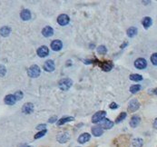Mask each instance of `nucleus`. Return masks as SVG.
Instances as JSON below:
<instances>
[{"mask_svg": "<svg viewBox=\"0 0 157 147\" xmlns=\"http://www.w3.org/2000/svg\"><path fill=\"white\" fill-rule=\"evenodd\" d=\"M72 85H73V81L70 78H64L60 80L58 86L62 91H67L72 86Z\"/></svg>", "mask_w": 157, "mask_h": 147, "instance_id": "f257e3e1", "label": "nucleus"}, {"mask_svg": "<svg viewBox=\"0 0 157 147\" xmlns=\"http://www.w3.org/2000/svg\"><path fill=\"white\" fill-rule=\"evenodd\" d=\"M27 75L29 77H32V78H36L40 76V68L38 66L36 65H33L31 66L28 70H27Z\"/></svg>", "mask_w": 157, "mask_h": 147, "instance_id": "f03ea898", "label": "nucleus"}, {"mask_svg": "<svg viewBox=\"0 0 157 147\" xmlns=\"http://www.w3.org/2000/svg\"><path fill=\"white\" fill-rule=\"evenodd\" d=\"M106 111H99L93 114V116L92 117V122L93 123H99L102 120L106 118Z\"/></svg>", "mask_w": 157, "mask_h": 147, "instance_id": "7ed1b4c3", "label": "nucleus"}, {"mask_svg": "<svg viewBox=\"0 0 157 147\" xmlns=\"http://www.w3.org/2000/svg\"><path fill=\"white\" fill-rule=\"evenodd\" d=\"M70 139V134L69 133L67 132H63V133H60L57 137H56V140L60 143H67Z\"/></svg>", "mask_w": 157, "mask_h": 147, "instance_id": "20e7f679", "label": "nucleus"}, {"mask_svg": "<svg viewBox=\"0 0 157 147\" xmlns=\"http://www.w3.org/2000/svg\"><path fill=\"white\" fill-rule=\"evenodd\" d=\"M140 107V103L137 101V99H133L130 101L129 104H128V111L130 113H133L135 111H137Z\"/></svg>", "mask_w": 157, "mask_h": 147, "instance_id": "39448f33", "label": "nucleus"}, {"mask_svg": "<svg viewBox=\"0 0 157 147\" xmlns=\"http://www.w3.org/2000/svg\"><path fill=\"white\" fill-rule=\"evenodd\" d=\"M99 126L102 129H111L113 126V123L111 120H109V119L104 118L103 120H102L99 123Z\"/></svg>", "mask_w": 157, "mask_h": 147, "instance_id": "423d86ee", "label": "nucleus"}, {"mask_svg": "<svg viewBox=\"0 0 157 147\" xmlns=\"http://www.w3.org/2000/svg\"><path fill=\"white\" fill-rule=\"evenodd\" d=\"M70 21V18L66 14H62L57 17V23L60 26H66Z\"/></svg>", "mask_w": 157, "mask_h": 147, "instance_id": "0eeeda50", "label": "nucleus"}, {"mask_svg": "<svg viewBox=\"0 0 157 147\" xmlns=\"http://www.w3.org/2000/svg\"><path fill=\"white\" fill-rule=\"evenodd\" d=\"M134 66L137 69H144L147 66V62L143 58H138L134 62Z\"/></svg>", "mask_w": 157, "mask_h": 147, "instance_id": "6e6552de", "label": "nucleus"}, {"mask_svg": "<svg viewBox=\"0 0 157 147\" xmlns=\"http://www.w3.org/2000/svg\"><path fill=\"white\" fill-rule=\"evenodd\" d=\"M36 53H37V55H38L39 57H46V56H47L48 54H49V49H48V47L46 46H40V47L37 49Z\"/></svg>", "mask_w": 157, "mask_h": 147, "instance_id": "1a4fd4ad", "label": "nucleus"}, {"mask_svg": "<svg viewBox=\"0 0 157 147\" xmlns=\"http://www.w3.org/2000/svg\"><path fill=\"white\" fill-rule=\"evenodd\" d=\"M22 112L26 114L32 113L34 112V104L32 103H26L22 107Z\"/></svg>", "mask_w": 157, "mask_h": 147, "instance_id": "9d476101", "label": "nucleus"}, {"mask_svg": "<svg viewBox=\"0 0 157 147\" xmlns=\"http://www.w3.org/2000/svg\"><path fill=\"white\" fill-rule=\"evenodd\" d=\"M44 69L46 72H53L55 70V63L53 60H47L45 65H44Z\"/></svg>", "mask_w": 157, "mask_h": 147, "instance_id": "9b49d317", "label": "nucleus"}, {"mask_svg": "<svg viewBox=\"0 0 157 147\" xmlns=\"http://www.w3.org/2000/svg\"><path fill=\"white\" fill-rule=\"evenodd\" d=\"M90 139H91V135L88 133H83L79 136L77 141H78L79 143H85L88 142Z\"/></svg>", "mask_w": 157, "mask_h": 147, "instance_id": "f8f14e48", "label": "nucleus"}, {"mask_svg": "<svg viewBox=\"0 0 157 147\" xmlns=\"http://www.w3.org/2000/svg\"><path fill=\"white\" fill-rule=\"evenodd\" d=\"M42 34H43L45 37H50L54 35V30L51 26H46L42 30Z\"/></svg>", "mask_w": 157, "mask_h": 147, "instance_id": "ddd939ff", "label": "nucleus"}, {"mask_svg": "<svg viewBox=\"0 0 157 147\" xmlns=\"http://www.w3.org/2000/svg\"><path fill=\"white\" fill-rule=\"evenodd\" d=\"M63 47V44L60 40H54L51 44V48L54 51H60Z\"/></svg>", "mask_w": 157, "mask_h": 147, "instance_id": "4468645a", "label": "nucleus"}, {"mask_svg": "<svg viewBox=\"0 0 157 147\" xmlns=\"http://www.w3.org/2000/svg\"><path fill=\"white\" fill-rule=\"evenodd\" d=\"M5 103L8 104V106H13V104L16 103V99L13 94H8V96L5 97Z\"/></svg>", "mask_w": 157, "mask_h": 147, "instance_id": "2eb2a0df", "label": "nucleus"}, {"mask_svg": "<svg viewBox=\"0 0 157 147\" xmlns=\"http://www.w3.org/2000/svg\"><path fill=\"white\" fill-rule=\"evenodd\" d=\"M100 66L101 68L103 70V71H106V72H109L112 70V68L113 67V64H112V62H103L102 64H100Z\"/></svg>", "mask_w": 157, "mask_h": 147, "instance_id": "dca6fc26", "label": "nucleus"}, {"mask_svg": "<svg viewBox=\"0 0 157 147\" xmlns=\"http://www.w3.org/2000/svg\"><path fill=\"white\" fill-rule=\"evenodd\" d=\"M20 17L22 18L24 21H27L31 18V13L28 9H24L20 13Z\"/></svg>", "mask_w": 157, "mask_h": 147, "instance_id": "f3484780", "label": "nucleus"}, {"mask_svg": "<svg viewBox=\"0 0 157 147\" xmlns=\"http://www.w3.org/2000/svg\"><path fill=\"white\" fill-rule=\"evenodd\" d=\"M140 123V117L137 115H133L130 120V126L133 128H135Z\"/></svg>", "mask_w": 157, "mask_h": 147, "instance_id": "a211bd4d", "label": "nucleus"}, {"mask_svg": "<svg viewBox=\"0 0 157 147\" xmlns=\"http://www.w3.org/2000/svg\"><path fill=\"white\" fill-rule=\"evenodd\" d=\"M10 33H11V28L9 26H3V27H1V29H0V35L4 37L8 36L10 35Z\"/></svg>", "mask_w": 157, "mask_h": 147, "instance_id": "6ab92c4d", "label": "nucleus"}, {"mask_svg": "<svg viewBox=\"0 0 157 147\" xmlns=\"http://www.w3.org/2000/svg\"><path fill=\"white\" fill-rule=\"evenodd\" d=\"M103 133V130L100 127V126H93L92 128V133L96 136V137H98V136H101Z\"/></svg>", "mask_w": 157, "mask_h": 147, "instance_id": "aec40b11", "label": "nucleus"}, {"mask_svg": "<svg viewBox=\"0 0 157 147\" xmlns=\"http://www.w3.org/2000/svg\"><path fill=\"white\" fill-rule=\"evenodd\" d=\"M75 118L74 117H72V116H66V117H63L61 118L60 120L57 121V125H62V124H64L66 123H68V122H71V121H74Z\"/></svg>", "mask_w": 157, "mask_h": 147, "instance_id": "412c9836", "label": "nucleus"}, {"mask_svg": "<svg viewBox=\"0 0 157 147\" xmlns=\"http://www.w3.org/2000/svg\"><path fill=\"white\" fill-rule=\"evenodd\" d=\"M152 23H153L152 18H151V17H149V16H146V17H144V18H143V27H144V28H148V27L152 25Z\"/></svg>", "mask_w": 157, "mask_h": 147, "instance_id": "4be33fe9", "label": "nucleus"}, {"mask_svg": "<svg viewBox=\"0 0 157 147\" xmlns=\"http://www.w3.org/2000/svg\"><path fill=\"white\" fill-rule=\"evenodd\" d=\"M132 144H133L134 147H142L143 144V140L141 139V138H135V139L133 140Z\"/></svg>", "mask_w": 157, "mask_h": 147, "instance_id": "5701e85b", "label": "nucleus"}, {"mask_svg": "<svg viewBox=\"0 0 157 147\" xmlns=\"http://www.w3.org/2000/svg\"><path fill=\"white\" fill-rule=\"evenodd\" d=\"M137 34V28L136 27H130V28H128V30H127V36H129V37H133L135 35Z\"/></svg>", "mask_w": 157, "mask_h": 147, "instance_id": "b1692460", "label": "nucleus"}, {"mask_svg": "<svg viewBox=\"0 0 157 147\" xmlns=\"http://www.w3.org/2000/svg\"><path fill=\"white\" fill-rule=\"evenodd\" d=\"M130 80L132 81H134V82H139V81H142L143 80V76L141 75H137V74H133L129 76Z\"/></svg>", "mask_w": 157, "mask_h": 147, "instance_id": "393cba45", "label": "nucleus"}, {"mask_svg": "<svg viewBox=\"0 0 157 147\" xmlns=\"http://www.w3.org/2000/svg\"><path fill=\"white\" fill-rule=\"evenodd\" d=\"M107 52V48L104 46H99L97 47V53L100 55H106Z\"/></svg>", "mask_w": 157, "mask_h": 147, "instance_id": "a878e982", "label": "nucleus"}, {"mask_svg": "<svg viewBox=\"0 0 157 147\" xmlns=\"http://www.w3.org/2000/svg\"><path fill=\"white\" fill-rule=\"evenodd\" d=\"M140 89H141V86L140 85H134V86H132L130 87V92L132 93H135L139 92Z\"/></svg>", "mask_w": 157, "mask_h": 147, "instance_id": "bb28decb", "label": "nucleus"}, {"mask_svg": "<svg viewBox=\"0 0 157 147\" xmlns=\"http://www.w3.org/2000/svg\"><path fill=\"white\" fill-rule=\"evenodd\" d=\"M125 117H126V113H121L118 116H117V118L116 119V123H119L120 122H122Z\"/></svg>", "mask_w": 157, "mask_h": 147, "instance_id": "cd10ccee", "label": "nucleus"}, {"mask_svg": "<svg viewBox=\"0 0 157 147\" xmlns=\"http://www.w3.org/2000/svg\"><path fill=\"white\" fill-rule=\"evenodd\" d=\"M46 132H47V130H46V129L40 131L39 133H37L34 136V138H35V139H39V138H41V137H43V136L46 133Z\"/></svg>", "mask_w": 157, "mask_h": 147, "instance_id": "c85d7f7f", "label": "nucleus"}, {"mask_svg": "<svg viewBox=\"0 0 157 147\" xmlns=\"http://www.w3.org/2000/svg\"><path fill=\"white\" fill-rule=\"evenodd\" d=\"M15 97H16V101L21 100V99H22V98L24 97V93H23V92H22V91H16V93H15Z\"/></svg>", "mask_w": 157, "mask_h": 147, "instance_id": "c756f323", "label": "nucleus"}, {"mask_svg": "<svg viewBox=\"0 0 157 147\" xmlns=\"http://www.w3.org/2000/svg\"><path fill=\"white\" fill-rule=\"evenodd\" d=\"M151 61L153 66H157V53H154L151 56Z\"/></svg>", "mask_w": 157, "mask_h": 147, "instance_id": "7c9ffc66", "label": "nucleus"}, {"mask_svg": "<svg viewBox=\"0 0 157 147\" xmlns=\"http://www.w3.org/2000/svg\"><path fill=\"white\" fill-rule=\"evenodd\" d=\"M6 73V67H5L4 66H2V65H0V76H2V77L5 76Z\"/></svg>", "mask_w": 157, "mask_h": 147, "instance_id": "2f4dec72", "label": "nucleus"}, {"mask_svg": "<svg viewBox=\"0 0 157 147\" xmlns=\"http://www.w3.org/2000/svg\"><path fill=\"white\" fill-rule=\"evenodd\" d=\"M46 125L44 123V124H39V125H37V126H36V129L37 130H45L46 129Z\"/></svg>", "mask_w": 157, "mask_h": 147, "instance_id": "473e14b6", "label": "nucleus"}, {"mask_svg": "<svg viewBox=\"0 0 157 147\" xmlns=\"http://www.w3.org/2000/svg\"><path fill=\"white\" fill-rule=\"evenodd\" d=\"M109 107H110V109L113 110V109H117V108H118V106H117L116 103H110Z\"/></svg>", "mask_w": 157, "mask_h": 147, "instance_id": "72a5a7b5", "label": "nucleus"}, {"mask_svg": "<svg viewBox=\"0 0 157 147\" xmlns=\"http://www.w3.org/2000/svg\"><path fill=\"white\" fill-rule=\"evenodd\" d=\"M56 121H57V117H56V116H52L51 118H49L48 123H55Z\"/></svg>", "mask_w": 157, "mask_h": 147, "instance_id": "f704fd0d", "label": "nucleus"}, {"mask_svg": "<svg viewBox=\"0 0 157 147\" xmlns=\"http://www.w3.org/2000/svg\"><path fill=\"white\" fill-rule=\"evenodd\" d=\"M127 45H128V42H124V43H123V45H121V46H120V47H121V48L123 49V48H124L125 46H126Z\"/></svg>", "mask_w": 157, "mask_h": 147, "instance_id": "c9c22d12", "label": "nucleus"}, {"mask_svg": "<svg viewBox=\"0 0 157 147\" xmlns=\"http://www.w3.org/2000/svg\"><path fill=\"white\" fill-rule=\"evenodd\" d=\"M153 128H155V129H157V118L154 120V122H153Z\"/></svg>", "mask_w": 157, "mask_h": 147, "instance_id": "e433bc0d", "label": "nucleus"}, {"mask_svg": "<svg viewBox=\"0 0 157 147\" xmlns=\"http://www.w3.org/2000/svg\"><path fill=\"white\" fill-rule=\"evenodd\" d=\"M153 93H154V94H156V96H157V88H155V89L153 90Z\"/></svg>", "mask_w": 157, "mask_h": 147, "instance_id": "4c0bfd02", "label": "nucleus"}, {"mask_svg": "<svg viewBox=\"0 0 157 147\" xmlns=\"http://www.w3.org/2000/svg\"><path fill=\"white\" fill-rule=\"evenodd\" d=\"M24 147H33V146H30V145H26V146H24Z\"/></svg>", "mask_w": 157, "mask_h": 147, "instance_id": "58836bf2", "label": "nucleus"}]
</instances>
